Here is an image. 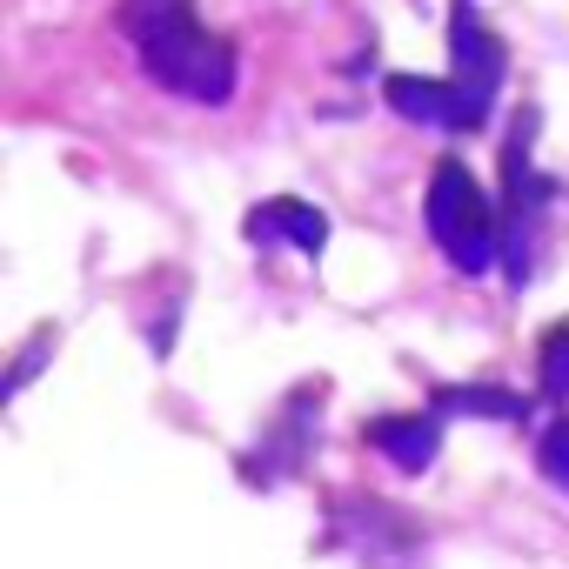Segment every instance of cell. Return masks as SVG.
<instances>
[{
  "instance_id": "1",
  "label": "cell",
  "mask_w": 569,
  "mask_h": 569,
  "mask_svg": "<svg viewBox=\"0 0 569 569\" xmlns=\"http://www.w3.org/2000/svg\"><path fill=\"white\" fill-rule=\"evenodd\" d=\"M114 28L168 94L201 108H221L234 94V48L194 14V0H121Z\"/></svg>"
},
{
  "instance_id": "2",
  "label": "cell",
  "mask_w": 569,
  "mask_h": 569,
  "mask_svg": "<svg viewBox=\"0 0 569 569\" xmlns=\"http://www.w3.org/2000/svg\"><path fill=\"white\" fill-rule=\"evenodd\" d=\"M449 48H456V74L449 81H416V74H389V108L409 114V121H429V128H456V134H476L489 121V101L502 88V41L469 14V0H456V28H449Z\"/></svg>"
},
{
  "instance_id": "3",
  "label": "cell",
  "mask_w": 569,
  "mask_h": 569,
  "mask_svg": "<svg viewBox=\"0 0 569 569\" xmlns=\"http://www.w3.org/2000/svg\"><path fill=\"white\" fill-rule=\"evenodd\" d=\"M422 214H429L436 248H442L462 274H489V268H496V254H502V221H496L482 181H476L456 154L436 161L429 194H422Z\"/></svg>"
},
{
  "instance_id": "4",
  "label": "cell",
  "mask_w": 569,
  "mask_h": 569,
  "mask_svg": "<svg viewBox=\"0 0 569 569\" xmlns=\"http://www.w3.org/2000/svg\"><path fill=\"white\" fill-rule=\"evenodd\" d=\"M248 241H289V248H302V254H322L329 248V214L322 208H309V201H296V194H274V201H261L254 214H248Z\"/></svg>"
},
{
  "instance_id": "5",
  "label": "cell",
  "mask_w": 569,
  "mask_h": 569,
  "mask_svg": "<svg viewBox=\"0 0 569 569\" xmlns=\"http://www.w3.org/2000/svg\"><path fill=\"white\" fill-rule=\"evenodd\" d=\"M362 436H369V449H382V456H389L396 469H409V476L429 469L436 449H442V429H436L429 416H376Z\"/></svg>"
},
{
  "instance_id": "6",
  "label": "cell",
  "mask_w": 569,
  "mask_h": 569,
  "mask_svg": "<svg viewBox=\"0 0 569 569\" xmlns=\"http://www.w3.org/2000/svg\"><path fill=\"white\" fill-rule=\"evenodd\" d=\"M436 409H476V416H502V422L529 416V402L509 389H436Z\"/></svg>"
},
{
  "instance_id": "7",
  "label": "cell",
  "mask_w": 569,
  "mask_h": 569,
  "mask_svg": "<svg viewBox=\"0 0 569 569\" xmlns=\"http://www.w3.org/2000/svg\"><path fill=\"white\" fill-rule=\"evenodd\" d=\"M536 376H542V396H549V402L569 396V322H556V329L536 342Z\"/></svg>"
},
{
  "instance_id": "8",
  "label": "cell",
  "mask_w": 569,
  "mask_h": 569,
  "mask_svg": "<svg viewBox=\"0 0 569 569\" xmlns=\"http://www.w3.org/2000/svg\"><path fill=\"white\" fill-rule=\"evenodd\" d=\"M536 462H542V476H549V482H562V489H569V416H556V422L542 429Z\"/></svg>"
}]
</instances>
